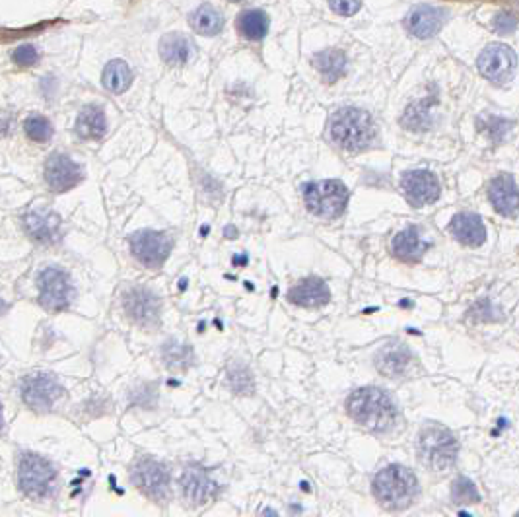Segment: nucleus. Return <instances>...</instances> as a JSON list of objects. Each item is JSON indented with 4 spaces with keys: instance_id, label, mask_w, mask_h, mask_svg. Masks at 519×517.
<instances>
[{
    "instance_id": "f257e3e1",
    "label": "nucleus",
    "mask_w": 519,
    "mask_h": 517,
    "mask_svg": "<svg viewBox=\"0 0 519 517\" xmlns=\"http://www.w3.org/2000/svg\"><path fill=\"white\" fill-rule=\"evenodd\" d=\"M346 410L358 426L374 434H385L397 424V407L383 389H356L346 399Z\"/></svg>"
},
{
    "instance_id": "f03ea898",
    "label": "nucleus",
    "mask_w": 519,
    "mask_h": 517,
    "mask_svg": "<svg viewBox=\"0 0 519 517\" xmlns=\"http://www.w3.org/2000/svg\"><path fill=\"white\" fill-rule=\"evenodd\" d=\"M331 140L346 152H362L375 138L374 121L370 113L356 107H343L329 121Z\"/></svg>"
},
{
    "instance_id": "7ed1b4c3",
    "label": "nucleus",
    "mask_w": 519,
    "mask_h": 517,
    "mask_svg": "<svg viewBox=\"0 0 519 517\" xmlns=\"http://www.w3.org/2000/svg\"><path fill=\"white\" fill-rule=\"evenodd\" d=\"M372 490L385 509H405L419 496V481L407 467L389 465L375 474Z\"/></svg>"
},
{
    "instance_id": "20e7f679",
    "label": "nucleus",
    "mask_w": 519,
    "mask_h": 517,
    "mask_svg": "<svg viewBox=\"0 0 519 517\" xmlns=\"http://www.w3.org/2000/svg\"><path fill=\"white\" fill-rule=\"evenodd\" d=\"M419 459L430 471L444 472L453 467L459 445L453 434L442 426L422 428L419 435Z\"/></svg>"
},
{
    "instance_id": "39448f33",
    "label": "nucleus",
    "mask_w": 519,
    "mask_h": 517,
    "mask_svg": "<svg viewBox=\"0 0 519 517\" xmlns=\"http://www.w3.org/2000/svg\"><path fill=\"white\" fill-rule=\"evenodd\" d=\"M350 199V193L345 187V183L337 179L329 181H313L303 187V200L306 207L313 216L333 220L343 216L346 204Z\"/></svg>"
},
{
    "instance_id": "423d86ee",
    "label": "nucleus",
    "mask_w": 519,
    "mask_h": 517,
    "mask_svg": "<svg viewBox=\"0 0 519 517\" xmlns=\"http://www.w3.org/2000/svg\"><path fill=\"white\" fill-rule=\"evenodd\" d=\"M18 481L20 488L24 490L29 498H51L55 492L57 471L41 455L24 454L20 457Z\"/></svg>"
},
{
    "instance_id": "0eeeda50",
    "label": "nucleus",
    "mask_w": 519,
    "mask_h": 517,
    "mask_svg": "<svg viewBox=\"0 0 519 517\" xmlns=\"http://www.w3.org/2000/svg\"><path fill=\"white\" fill-rule=\"evenodd\" d=\"M39 304L51 311H61L70 306L74 296L70 276L59 267H47L37 276Z\"/></svg>"
},
{
    "instance_id": "6e6552de",
    "label": "nucleus",
    "mask_w": 519,
    "mask_h": 517,
    "mask_svg": "<svg viewBox=\"0 0 519 517\" xmlns=\"http://www.w3.org/2000/svg\"><path fill=\"white\" fill-rule=\"evenodd\" d=\"M130 251L140 263L148 269H160L170 257L173 247V239L164 232L156 230H140L128 237Z\"/></svg>"
},
{
    "instance_id": "1a4fd4ad",
    "label": "nucleus",
    "mask_w": 519,
    "mask_h": 517,
    "mask_svg": "<svg viewBox=\"0 0 519 517\" xmlns=\"http://www.w3.org/2000/svg\"><path fill=\"white\" fill-rule=\"evenodd\" d=\"M63 395V385L51 373H33L22 381V399L36 412L51 410Z\"/></svg>"
},
{
    "instance_id": "9d476101",
    "label": "nucleus",
    "mask_w": 519,
    "mask_h": 517,
    "mask_svg": "<svg viewBox=\"0 0 519 517\" xmlns=\"http://www.w3.org/2000/svg\"><path fill=\"white\" fill-rule=\"evenodd\" d=\"M130 477L148 498L164 502L170 496V472L160 461H154L150 457H140L135 463Z\"/></svg>"
},
{
    "instance_id": "9b49d317",
    "label": "nucleus",
    "mask_w": 519,
    "mask_h": 517,
    "mask_svg": "<svg viewBox=\"0 0 519 517\" xmlns=\"http://www.w3.org/2000/svg\"><path fill=\"white\" fill-rule=\"evenodd\" d=\"M123 308L140 327H156L160 323V299L144 286L128 288L123 294Z\"/></svg>"
},
{
    "instance_id": "f8f14e48",
    "label": "nucleus",
    "mask_w": 519,
    "mask_h": 517,
    "mask_svg": "<svg viewBox=\"0 0 519 517\" xmlns=\"http://www.w3.org/2000/svg\"><path fill=\"white\" fill-rule=\"evenodd\" d=\"M479 70L484 78L492 82H506L510 80L516 66H518V57L508 45L502 43H492L479 54Z\"/></svg>"
},
{
    "instance_id": "ddd939ff",
    "label": "nucleus",
    "mask_w": 519,
    "mask_h": 517,
    "mask_svg": "<svg viewBox=\"0 0 519 517\" xmlns=\"http://www.w3.org/2000/svg\"><path fill=\"white\" fill-rule=\"evenodd\" d=\"M401 187L410 207H414V209H422L426 204L436 202L442 195V187H439L437 177L426 170H414V172L405 173Z\"/></svg>"
},
{
    "instance_id": "4468645a",
    "label": "nucleus",
    "mask_w": 519,
    "mask_h": 517,
    "mask_svg": "<svg viewBox=\"0 0 519 517\" xmlns=\"http://www.w3.org/2000/svg\"><path fill=\"white\" fill-rule=\"evenodd\" d=\"M45 181L53 193H66L82 181V170L68 156L53 154L47 160Z\"/></svg>"
},
{
    "instance_id": "2eb2a0df",
    "label": "nucleus",
    "mask_w": 519,
    "mask_h": 517,
    "mask_svg": "<svg viewBox=\"0 0 519 517\" xmlns=\"http://www.w3.org/2000/svg\"><path fill=\"white\" fill-rule=\"evenodd\" d=\"M488 199L502 216L513 218L519 214V187L510 173H502L492 179L488 185Z\"/></svg>"
},
{
    "instance_id": "dca6fc26",
    "label": "nucleus",
    "mask_w": 519,
    "mask_h": 517,
    "mask_svg": "<svg viewBox=\"0 0 519 517\" xmlns=\"http://www.w3.org/2000/svg\"><path fill=\"white\" fill-rule=\"evenodd\" d=\"M181 490L187 502L193 506H202L218 494V484L201 467L191 465L181 474Z\"/></svg>"
},
{
    "instance_id": "f3484780",
    "label": "nucleus",
    "mask_w": 519,
    "mask_h": 517,
    "mask_svg": "<svg viewBox=\"0 0 519 517\" xmlns=\"http://www.w3.org/2000/svg\"><path fill=\"white\" fill-rule=\"evenodd\" d=\"M446 22V12L428 4H419L414 8L409 10L407 18H405V27L410 33L419 39H428L434 37L442 29Z\"/></svg>"
},
{
    "instance_id": "a211bd4d",
    "label": "nucleus",
    "mask_w": 519,
    "mask_h": 517,
    "mask_svg": "<svg viewBox=\"0 0 519 517\" xmlns=\"http://www.w3.org/2000/svg\"><path fill=\"white\" fill-rule=\"evenodd\" d=\"M26 230L39 243H57L61 239V218L51 210H33L24 218Z\"/></svg>"
},
{
    "instance_id": "6ab92c4d",
    "label": "nucleus",
    "mask_w": 519,
    "mask_h": 517,
    "mask_svg": "<svg viewBox=\"0 0 519 517\" xmlns=\"http://www.w3.org/2000/svg\"><path fill=\"white\" fill-rule=\"evenodd\" d=\"M449 232L459 243L467 247H481L486 241V227L483 218L473 212H459L451 218Z\"/></svg>"
},
{
    "instance_id": "aec40b11",
    "label": "nucleus",
    "mask_w": 519,
    "mask_h": 517,
    "mask_svg": "<svg viewBox=\"0 0 519 517\" xmlns=\"http://www.w3.org/2000/svg\"><path fill=\"white\" fill-rule=\"evenodd\" d=\"M288 299L296 306H303V308H319V306H327L331 299V292L325 280H321L317 276H310L300 280L290 292H288Z\"/></svg>"
},
{
    "instance_id": "412c9836",
    "label": "nucleus",
    "mask_w": 519,
    "mask_h": 517,
    "mask_svg": "<svg viewBox=\"0 0 519 517\" xmlns=\"http://www.w3.org/2000/svg\"><path fill=\"white\" fill-rule=\"evenodd\" d=\"M410 352L407 346L403 343H397V340H391L387 345H383L379 348V352L375 354V368L379 370V373L383 375H389V377H397V375H403L407 372L410 364Z\"/></svg>"
},
{
    "instance_id": "4be33fe9",
    "label": "nucleus",
    "mask_w": 519,
    "mask_h": 517,
    "mask_svg": "<svg viewBox=\"0 0 519 517\" xmlns=\"http://www.w3.org/2000/svg\"><path fill=\"white\" fill-rule=\"evenodd\" d=\"M393 255L403 263H419L422 255L426 253L428 243L422 241L419 236V230L414 226L405 227L397 236L393 237L391 243Z\"/></svg>"
},
{
    "instance_id": "5701e85b",
    "label": "nucleus",
    "mask_w": 519,
    "mask_h": 517,
    "mask_svg": "<svg viewBox=\"0 0 519 517\" xmlns=\"http://www.w3.org/2000/svg\"><path fill=\"white\" fill-rule=\"evenodd\" d=\"M107 121L100 105H86L76 119V133L86 140H98L105 135Z\"/></svg>"
},
{
    "instance_id": "b1692460",
    "label": "nucleus",
    "mask_w": 519,
    "mask_h": 517,
    "mask_svg": "<svg viewBox=\"0 0 519 517\" xmlns=\"http://www.w3.org/2000/svg\"><path fill=\"white\" fill-rule=\"evenodd\" d=\"M160 57L172 66H181L191 59V41L183 33H167L160 41Z\"/></svg>"
},
{
    "instance_id": "393cba45",
    "label": "nucleus",
    "mask_w": 519,
    "mask_h": 517,
    "mask_svg": "<svg viewBox=\"0 0 519 517\" xmlns=\"http://www.w3.org/2000/svg\"><path fill=\"white\" fill-rule=\"evenodd\" d=\"M189 24L191 27L199 33V36H216L222 31L224 27V16L220 14L218 10L210 4H202L199 8L191 12L189 16Z\"/></svg>"
},
{
    "instance_id": "a878e982",
    "label": "nucleus",
    "mask_w": 519,
    "mask_h": 517,
    "mask_svg": "<svg viewBox=\"0 0 519 517\" xmlns=\"http://www.w3.org/2000/svg\"><path fill=\"white\" fill-rule=\"evenodd\" d=\"M313 64L327 82H337L346 70V57L338 49H327L313 57Z\"/></svg>"
},
{
    "instance_id": "bb28decb",
    "label": "nucleus",
    "mask_w": 519,
    "mask_h": 517,
    "mask_svg": "<svg viewBox=\"0 0 519 517\" xmlns=\"http://www.w3.org/2000/svg\"><path fill=\"white\" fill-rule=\"evenodd\" d=\"M237 29L246 39L259 41L269 31V16L263 10H246L237 18Z\"/></svg>"
},
{
    "instance_id": "cd10ccee",
    "label": "nucleus",
    "mask_w": 519,
    "mask_h": 517,
    "mask_svg": "<svg viewBox=\"0 0 519 517\" xmlns=\"http://www.w3.org/2000/svg\"><path fill=\"white\" fill-rule=\"evenodd\" d=\"M133 82V70L125 61L115 59L103 68V86L113 93H123Z\"/></svg>"
},
{
    "instance_id": "c85d7f7f",
    "label": "nucleus",
    "mask_w": 519,
    "mask_h": 517,
    "mask_svg": "<svg viewBox=\"0 0 519 517\" xmlns=\"http://www.w3.org/2000/svg\"><path fill=\"white\" fill-rule=\"evenodd\" d=\"M162 358H164V364L170 370H187L195 362V354H193L191 346L181 345L177 340L165 343L164 350H162Z\"/></svg>"
},
{
    "instance_id": "c756f323",
    "label": "nucleus",
    "mask_w": 519,
    "mask_h": 517,
    "mask_svg": "<svg viewBox=\"0 0 519 517\" xmlns=\"http://www.w3.org/2000/svg\"><path fill=\"white\" fill-rule=\"evenodd\" d=\"M476 125H479V128L483 130L484 135L490 138L494 144H500L502 140L508 136L511 127H513V123H511V121H508V119L496 117V115H483V117H479Z\"/></svg>"
},
{
    "instance_id": "7c9ffc66",
    "label": "nucleus",
    "mask_w": 519,
    "mask_h": 517,
    "mask_svg": "<svg viewBox=\"0 0 519 517\" xmlns=\"http://www.w3.org/2000/svg\"><path fill=\"white\" fill-rule=\"evenodd\" d=\"M451 500L456 502L457 506H469V504L481 502V494H479L473 481L459 477L451 486Z\"/></svg>"
},
{
    "instance_id": "2f4dec72",
    "label": "nucleus",
    "mask_w": 519,
    "mask_h": 517,
    "mask_svg": "<svg viewBox=\"0 0 519 517\" xmlns=\"http://www.w3.org/2000/svg\"><path fill=\"white\" fill-rule=\"evenodd\" d=\"M24 130H26L28 138H31L33 142H47L53 136L51 123L45 117H41V115H33V117L26 119Z\"/></svg>"
},
{
    "instance_id": "473e14b6",
    "label": "nucleus",
    "mask_w": 519,
    "mask_h": 517,
    "mask_svg": "<svg viewBox=\"0 0 519 517\" xmlns=\"http://www.w3.org/2000/svg\"><path fill=\"white\" fill-rule=\"evenodd\" d=\"M230 387L237 395H249L253 391V381H251V373L247 372L243 366H232L230 368Z\"/></svg>"
},
{
    "instance_id": "72a5a7b5",
    "label": "nucleus",
    "mask_w": 519,
    "mask_h": 517,
    "mask_svg": "<svg viewBox=\"0 0 519 517\" xmlns=\"http://www.w3.org/2000/svg\"><path fill=\"white\" fill-rule=\"evenodd\" d=\"M12 61L18 66H31V64H36L39 61V53H37V49L33 45H22L14 51Z\"/></svg>"
},
{
    "instance_id": "f704fd0d",
    "label": "nucleus",
    "mask_w": 519,
    "mask_h": 517,
    "mask_svg": "<svg viewBox=\"0 0 519 517\" xmlns=\"http://www.w3.org/2000/svg\"><path fill=\"white\" fill-rule=\"evenodd\" d=\"M360 0H329V6L338 16H352L360 10Z\"/></svg>"
},
{
    "instance_id": "c9c22d12",
    "label": "nucleus",
    "mask_w": 519,
    "mask_h": 517,
    "mask_svg": "<svg viewBox=\"0 0 519 517\" xmlns=\"http://www.w3.org/2000/svg\"><path fill=\"white\" fill-rule=\"evenodd\" d=\"M516 27H518V20L513 18L511 14H508V12H502V14H498L496 16V20H494V29L498 31V33H511V31H516Z\"/></svg>"
},
{
    "instance_id": "e433bc0d",
    "label": "nucleus",
    "mask_w": 519,
    "mask_h": 517,
    "mask_svg": "<svg viewBox=\"0 0 519 517\" xmlns=\"http://www.w3.org/2000/svg\"><path fill=\"white\" fill-rule=\"evenodd\" d=\"M483 301V311L474 306V309L471 311V315H474V319H481V321H492V319H500L498 313H492V304L490 299H481Z\"/></svg>"
},
{
    "instance_id": "4c0bfd02",
    "label": "nucleus",
    "mask_w": 519,
    "mask_h": 517,
    "mask_svg": "<svg viewBox=\"0 0 519 517\" xmlns=\"http://www.w3.org/2000/svg\"><path fill=\"white\" fill-rule=\"evenodd\" d=\"M12 127V117L6 111H0V135H6Z\"/></svg>"
},
{
    "instance_id": "58836bf2",
    "label": "nucleus",
    "mask_w": 519,
    "mask_h": 517,
    "mask_svg": "<svg viewBox=\"0 0 519 517\" xmlns=\"http://www.w3.org/2000/svg\"><path fill=\"white\" fill-rule=\"evenodd\" d=\"M224 234H226V236H228V237L236 236V227H232V226L226 227V232H224Z\"/></svg>"
},
{
    "instance_id": "ea45409f",
    "label": "nucleus",
    "mask_w": 519,
    "mask_h": 517,
    "mask_svg": "<svg viewBox=\"0 0 519 517\" xmlns=\"http://www.w3.org/2000/svg\"><path fill=\"white\" fill-rule=\"evenodd\" d=\"M6 309H8V306H6V304H4V301L0 299V315H2V313H4Z\"/></svg>"
},
{
    "instance_id": "a19ab883",
    "label": "nucleus",
    "mask_w": 519,
    "mask_h": 517,
    "mask_svg": "<svg viewBox=\"0 0 519 517\" xmlns=\"http://www.w3.org/2000/svg\"><path fill=\"white\" fill-rule=\"evenodd\" d=\"M4 424V418H2V405H0V428Z\"/></svg>"
},
{
    "instance_id": "79ce46f5",
    "label": "nucleus",
    "mask_w": 519,
    "mask_h": 517,
    "mask_svg": "<svg viewBox=\"0 0 519 517\" xmlns=\"http://www.w3.org/2000/svg\"><path fill=\"white\" fill-rule=\"evenodd\" d=\"M232 2H241V0H232Z\"/></svg>"
}]
</instances>
